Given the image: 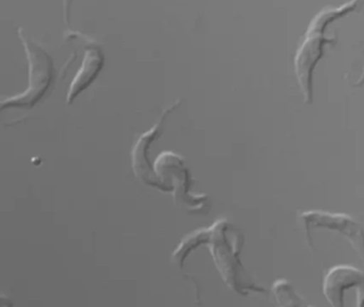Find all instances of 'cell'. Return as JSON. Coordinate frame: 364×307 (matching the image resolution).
<instances>
[{"mask_svg":"<svg viewBox=\"0 0 364 307\" xmlns=\"http://www.w3.org/2000/svg\"><path fill=\"white\" fill-rule=\"evenodd\" d=\"M202 240L210 243L213 258L221 277L234 291L245 296L267 293L265 288L250 279L240 262L244 236L233 224L219 220L208 230H202Z\"/></svg>","mask_w":364,"mask_h":307,"instance_id":"6da1fadb","label":"cell"},{"mask_svg":"<svg viewBox=\"0 0 364 307\" xmlns=\"http://www.w3.org/2000/svg\"><path fill=\"white\" fill-rule=\"evenodd\" d=\"M360 2L361 0H350L336 8L323 9L311 21L294 59L298 85L306 104L313 102V75L315 68L325 53V47L334 42L333 38H326V29L330 23L353 12Z\"/></svg>","mask_w":364,"mask_h":307,"instance_id":"7a4b0ae2","label":"cell"},{"mask_svg":"<svg viewBox=\"0 0 364 307\" xmlns=\"http://www.w3.org/2000/svg\"><path fill=\"white\" fill-rule=\"evenodd\" d=\"M28 61V87L23 93L6 98L1 102V109L35 107L44 97L54 79V63L50 53L37 42L27 38L22 28L18 30Z\"/></svg>","mask_w":364,"mask_h":307,"instance_id":"3957f363","label":"cell"},{"mask_svg":"<svg viewBox=\"0 0 364 307\" xmlns=\"http://www.w3.org/2000/svg\"><path fill=\"white\" fill-rule=\"evenodd\" d=\"M306 238L313 247L312 235L316 230L336 232L344 236L364 262V230L359 222L347 213H333L323 210L304 211L300 215Z\"/></svg>","mask_w":364,"mask_h":307,"instance_id":"277c9868","label":"cell"},{"mask_svg":"<svg viewBox=\"0 0 364 307\" xmlns=\"http://www.w3.org/2000/svg\"><path fill=\"white\" fill-rule=\"evenodd\" d=\"M355 296V306L364 307V273L353 266H332L323 283V292L333 307H344L349 292Z\"/></svg>","mask_w":364,"mask_h":307,"instance_id":"5b68a950","label":"cell"},{"mask_svg":"<svg viewBox=\"0 0 364 307\" xmlns=\"http://www.w3.org/2000/svg\"><path fill=\"white\" fill-rule=\"evenodd\" d=\"M180 104L181 100H176L174 104L165 109L161 113L156 125L140 136L139 140L137 141L135 147H134L133 153H132V163H133L134 172H135L136 176L144 181L146 185L159 188V189L164 190V191H166L165 185L161 183L159 177L156 176V173L154 172V168H151L150 163H149L148 149L151 143L161 136L166 117L172 111L176 110Z\"/></svg>","mask_w":364,"mask_h":307,"instance_id":"8992f818","label":"cell"},{"mask_svg":"<svg viewBox=\"0 0 364 307\" xmlns=\"http://www.w3.org/2000/svg\"><path fill=\"white\" fill-rule=\"evenodd\" d=\"M105 64L103 51L97 45L87 47L84 60L80 70L76 72L68 91L67 102L72 104L77 96L88 89L99 77Z\"/></svg>","mask_w":364,"mask_h":307,"instance_id":"52a82bcc","label":"cell"},{"mask_svg":"<svg viewBox=\"0 0 364 307\" xmlns=\"http://www.w3.org/2000/svg\"><path fill=\"white\" fill-rule=\"evenodd\" d=\"M272 291L280 306L296 307L309 305L287 279H277L272 284Z\"/></svg>","mask_w":364,"mask_h":307,"instance_id":"ba28073f","label":"cell"}]
</instances>
